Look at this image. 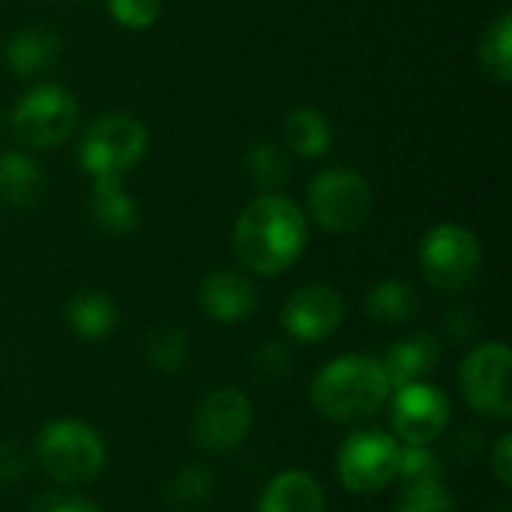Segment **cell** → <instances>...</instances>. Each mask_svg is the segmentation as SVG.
Masks as SVG:
<instances>
[{
    "mask_svg": "<svg viewBox=\"0 0 512 512\" xmlns=\"http://www.w3.org/2000/svg\"><path fill=\"white\" fill-rule=\"evenodd\" d=\"M309 243V219L303 207L279 192L252 198L231 234L234 258L255 276H279L291 270Z\"/></svg>",
    "mask_w": 512,
    "mask_h": 512,
    "instance_id": "1",
    "label": "cell"
},
{
    "mask_svg": "<svg viewBox=\"0 0 512 512\" xmlns=\"http://www.w3.org/2000/svg\"><path fill=\"white\" fill-rule=\"evenodd\" d=\"M390 381L381 360L366 354H345L327 363L312 387V408L333 423H360L375 417L390 399Z\"/></svg>",
    "mask_w": 512,
    "mask_h": 512,
    "instance_id": "2",
    "label": "cell"
},
{
    "mask_svg": "<svg viewBox=\"0 0 512 512\" xmlns=\"http://www.w3.org/2000/svg\"><path fill=\"white\" fill-rule=\"evenodd\" d=\"M147 126L126 111L99 114L81 135L78 168L87 177H126L147 156Z\"/></svg>",
    "mask_w": 512,
    "mask_h": 512,
    "instance_id": "3",
    "label": "cell"
},
{
    "mask_svg": "<svg viewBox=\"0 0 512 512\" xmlns=\"http://www.w3.org/2000/svg\"><path fill=\"white\" fill-rule=\"evenodd\" d=\"M105 459V441L81 420H54L36 438L39 468L63 486H84L96 480L105 468Z\"/></svg>",
    "mask_w": 512,
    "mask_h": 512,
    "instance_id": "4",
    "label": "cell"
},
{
    "mask_svg": "<svg viewBox=\"0 0 512 512\" xmlns=\"http://www.w3.org/2000/svg\"><path fill=\"white\" fill-rule=\"evenodd\" d=\"M375 195L363 174L351 168H324L306 186V210L327 234H354L372 219Z\"/></svg>",
    "mask_w": 512,
    "mask_h": 512,
    "instance_id": "5",
    "label": "cell"
},
{
    "mask_svg": "<svg viewBox=\"0 0 512 512\" xmlns=\"http://www.w3.org/2000/svg\"><path fill=\"white\" fill-rule=\"evenodd\" d=\"M15 138L33 150H51L72 138L78 126V99L63 84H36L12 108Z\"/></svg>",
    "mask_w": 512,
    "mask_h": 512,
    "instance_id": "6",
    "label": "cell"
},
{
    "mask_svg": "<svg viewBox=\"0 0 512 512\" xmlns=\"http://www.w3.org/2000/svg\"><path fill=\"white\" fill-rule=\"evenodd\" d=\"M417 258L432 288L456 294L477 279L483 267V246L471 228L459 222H441L423 237Z\"/></svg>",
    "mask_w": 512,
    "mask_h": 512,
    "instance_id": "7",
    "label": "cell"
},
{
    "mask_svg": "<svg viewBox=\"0 0 512 512\" xmlns=\"http://www.w3.org/2000/svg\"><path fill=\"white\" fill-rule=\"evenodd\" d=\"M459 384L480 417L492 423H507L512 417V354L504 342L471 348L462 360Z\"/></svg>",
    "mask_w": 512,
    "mask_h": 512,
    "instance_id": "8",
    "label": "cell"
},
{
    "mask_svg": "<svg viewBox=\"0 0 512 512\" xmlns=\"http://www.w3.org/2000/svg\"><path fill=\"white\" fill-rule=\"evenodd\" d=\"M402 444L396 435L366 429L351 435L336 456V477L351 495H375L399 474Z\"/></svg>",
    "mask_w": 512,
    "mask_h": 512,
    "instance_id": "9",
    "label": "cell"
},
{
    "mask_svg": "<svg viewBox=\"0 0 512 512\" xmlns=\"http://www.w3.org/2000/svg\"><path fill=\"white\" fill-rule=\"evenodd\" d=\"M255 423V408L249 396L237 387L210 390L192 417V438L204 453H228L237 450Z\"/></svg>",
    "mask_w": 512,
    "mask_h": 512,
    "instance_id": "10",
    "label": "cell"
},
{
    "mask_svg": "<svg viewBox=\"0 0 512 512\" xmlns=\"http://www.w3.org/2000/svg\"><path fill=\"white\" fill-rule=\"evenodd\" d=\"M453 417L447 393L429 381L399 387L390 405V423L399 441L405 444H432L444 435Z\"/></svg>",
    "mask_w": 512,
    "mask_h": 512,
    "instance_id": "11",
    "label": "cell"
},
{
    "mask_svg": "<svg viewBox=\"0 0 512 512\" xmlns=\"http://www.w3.org/2000/svg\"><path fill=\"white\" fill-rule=\"evenodd\" d=\"M345 321V297L324 282L297 288L282 306V327L297 342H324Z\"/></svg>",
    "mask_w": 512,
    "mask_h": 512,
    "instance_id": "12",
    "label": "cell"
},
{
    "mask_svg": "<svg viewBox=\"0 0 512 512\" xmlns=\"http://www.w3.org/2000/svg\"><path fill=\"white\" fill-rule=\"evenodd\" d=\"M198 303L219 324L246 321L258 309V288L237 270H213L198 285Z\"/></svg>",
    "mask_w": 512,
    "mask_h": 512,
    "instance_id": "13",
    "label": "cell"
},
{
    "mask_svg": "<svg viewBox=\"0 0 512 512\" xmlns=\"http://www.w3.org/2000/svg\"><path fill=\"white\" fill-rule=\"evenodd\" d=\"M438 363H441V342L426 330L393 342L381 357V366L393 390L423 381L426 375H432Z\"/></svg>",
    "mask_w": 512,
    "mask_h": 512,
    "instance_id": "14",
    "label": "cell"
},
{
    "mask_svg": "<svg viewBox=\"0 0 512 512\" xmlns=\"http://www.w3.org/2000/svg\"><path fill=\"white\" fill-rule=\"evenodd\" d=\"M60 36L48 27H21L9 36L3 48V63L18 78H36L45 75L60 60Z\"/></svg>",
    "mask_w": 512,
    "mask_h": 512,
    "instance_id": "15",
    "label": "cell"
},
{
    "mask_svg": "<svg viewBox=\"0 0 512 512\" xmlns=\"http://www.w3.org/2000/svg\"><path fill=\"white\" fill-rule=\"evenodd\" d=\"M126 177H96L90 192V216L105 234H129L138 228V201L126 192Z\"/></svg>",
    "mask_w": 512,
    "mask_h": 512,
    "instance_id": "16",
    "label": "cell"
},
{
    "mask_svg": "<svg viewBox=\"0 0 512 512\" xmlns=\"http://www.w3.org/2000/svg\"><path fill=\"white\" fill-rule=\"evenodd\" d=\"M327 510V495L321 483L306 474V471H282L276 474L264 495L258 512H324Z\"/></svg>",
    "mask_w": 512,
    "mask_h": 512,
    "instance_id": "17",
    "label": "cell"
},
{
    "mask_svg": "<svg viewBox=\"0 0 512 512\" xmlns=\"http://www.w3.org/2000/svg\"><path fill=\"white\" fill-rule=\"evenodd\" d=\"M45 195V171L24 150L0 153V201L9 207H33Z\"/></svg>",
    "mask_w": 512,
    "mask_h": 512,
    "instance_id": "18",
    "label": "cell"
},
{
    "mask_svg": "<svg viewBox=\"0 0 512 512\" xmlns=\"http://www.w3.org/2000/svg\"><path fill=\"white\" fill-rule=\"evenodd\" d=\"M420 312V294L405 279H381L366 294V315L381 327H402Z\"/></svg>",
    "mask_w": 512,
    "mask_h": 512,
    "instance_id": "19",
    "label": "cell"
},
{
    "mask_svg": "<svg viewBox=\"0 0 512 512\" xmlns=\"http://www.w3.org/2000/svg\"><path fill=\"white\" fill-rule=\"evenodd\" d=\"M66 324L78 339H108L117 327V306L105 291H81L66 303Z\"/></svg>",
    "mask_w": 512,
    "mask_h": 512,
    "instance_id": "20",
    "label": "cell"
},
{
    "mask_svg": "<svg viewBox=\"0 0 512 512\" xmlns=\"http://www.w3.org/2000/svg\"><path fill=\"white\" fill-rule=\"evenodd\" d=\"M282 135H285V144L303 159H318L333 144L330 120L318 108H309V105H300L285 114Z\"/></svg>",
    "mask_w": 512,
    "mask_h": 512,
    "instance_id": "21",
    "label": "cell"
},
{
    "mask_svg": "<svg viewBox=\"0 0 512 512\" xmlns=\"http://www.w3.org/2000/svg\"><path fill=\"white\" fill-rule=\"evenodd\" d=\"M477 57L483 72L498 81L510 84L512 81V12H501L480 36Z\"/></svg>",
    "mask_w": 512,
    "mask_h": 512,
    "instance_id": "22",
    "label": "cell"
},
{
    "mask_svg": "<svg viewBox=\"0 0 512 512\" xmlns=\"http://www.w3.org/2000/svg\"><path fill=\"white\" fill-rule=\"evenodd\" d=\"M246 177L261 189V192H279L288 180V156L279 144L273 141H258L246 150L243 156Z\"/></svg>",
    "mask_w": 512,
    "mask_h": 512,
    "instance_id": "23",
    "label": "cell"
},
{
    "mask_svg": "<svg viewBox=\"0 0 512 512\" xmlns=\"http://www.w3.org/2000/svg\"><path fill=\"white\" fill-rule=\"evenodd\" d=\"M189 360V339L180 327H159L147 339V363L162 375H177Z\"/></svg>",
    "mask_w": 512,
    "mask_h": 512,
    "instance_id": "24",
    "label": "cell"
},
{
    "mask_svg": "<svg viewBox=\"0 0 512 512\" xmlns=\"http://www.w3.org/2000/svg\"><path fill=\"white\" fill-rule=\"evenodd\" d=\"M213 495V474L207 465H183L171 483H168V492L165 498L174 504V507H201L204 501H210Z\"/></svg>",
    "mask_w": 512,
    "mask_h": 512,
    "instance_id": "25",
    "label": "cell"
},
{
    "mask_svg": "<svg viewBox=\"0 0 512 512\" xmlns=\"http://www.w3.org/2000/svg\"><path fill=\"white\" fill-rule=\"evenodd\" d=\"M405 486L444 483V462L429 450V444H405L399 453V474Z\"/></svg>",
    "mask_w": 512,
    "mask_h": 512,
    "instance_id": "26",
    "label": "cell"
},
{
    "mask_svg": "<svg viewBox=\"0 0 512 512\" xmlns=\"http://www.w3.org/2000/svg\"><path fill=\"white\" fill-rule=\"evenodd\" d=\"M396 512H456V501L444 483H420V486H405V495L399 498Z\"/></svg>",
    "mask_w": 512,
    "mask_h": 512,
    "instance_id": "27",
    "label": "cell"
},
{
    "mask_svg": "<svg viewBox=\"0 0 512 512\" xmlns=\"http://www.w3.org/2000/svg\"><path fill=\"white\" fill-rule=\"evenodd\" d=\"M108 15L123 30H147L162 12V0H105Z\"/></svg>",
    "mask_w": 512,
    "mask_h": 512,
    "instance_id": "28",
    "label": "cell"
},
{
    "mask_svg": "<svg viewBox=\"0 0 512 512\" xmlns=\"http://www.w3.org/2000/svg\"><path fill=\"white\" fill-rule=\"evenodd\" d=\"M291 372V351L282 342H264L255 354V375L264 384H279Z\"/></svg>",
    "mask_w": 512,
    "mask_h": 512,
    "instance_id": "29",
    "label": "cell"
},
{
    "mask_svg": "<svg viewBox=\"0 0 512 512\" xmlns=\"http://www.w3.org/2000/svg\"><path fill=\"white\" fill-rule=\"evenodd\" d=\"M30 512H102L96 504H90L87 498L81 495H72V492H48V495H39Z\"/></svg>",
    "mask_w": 512,
    "mask_h": 512,
    "instance_id": "30",
    "label": "cell"
},
{
    "mask_svg": "<svg viewBox=\"0 0 512 512\" xmlns=\"http://www.w3.org/2000/svg\"><path fill=\"white\" fill-rule=\"evenodd\" d=\"M489 462H492V474L498 477V483L504 489L512 486V435H501L489 453Z\"/></svg>",
    "mask_w": 512,
    "mask_h": 512,
    "instance_id": "31",
    "label": "cell"
},
{
    "mask_svg": "<svg viewBox=\"0 0 512 512\" xmlns=\"http://www.w3.org/2000/svg\"><path fill=\"white\" fill-rule=\"evenodd\" d=\"M447 333H450L456 342L474 339V333H477V318H474V312L465 309V306L450 309V315H447Z\"/></svg>",
    "mask_w": 512,
    "mask_h": 512,
    "instance_id": "32",
    "label": "cell"
},
{
    "mask_svg": "<svg viewBox=\"0 0 512 512\" xmlns=\"http://www.w3.org/2000/svg\"><path fill=\"white\" fill-rule=\"evenodd\" d=\"M24 474V456L15 444H0V483H15Z\"/></svg>",
    "mask_w": 512,
    "mask_h": 512,
    "instance_id": "33",
    "label": "cell"
},
{
    "mask_svg": "<svg viewBox=\"0 0 512 512\" xmlns=\"http://www.w3.org/2000/svg\"><path fill=\"white\" fill-rule=\"evenodd\" d=\"M3 123H6V117H3V114H0V129H3Z\"/></svg>",
    "mask_w": 512,
    "mask_h": 512,
    "instance_id": "34",
    "label": "cell"
}]
</instances>
